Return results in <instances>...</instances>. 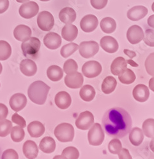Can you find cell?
<instances>
[{
	"label": "cell",
	"mask_w": 154,
	"mask_h": 159,
	"mask_svg": "<svg viewBox=\"0 0 154 159\" xmlns=\"http://www.w3.org/2000/svg\"><path fill=\"white\" fill-rule=\"evenodd\" d=\"M118 79L121 83L126 85H129L134 82L136 80V75L131 69L127 68L122 74L118 75Z\"/></svg>",
	"instance_id": "obj_33"
},
{
	"label": "cell",
	"mask_w": 154,
	"mask_h": 159,
	"mask_svg": "<svg viewBox=\"0 0 154 159\" xmlns=\"http://www.w3.org/2000/svg\"><path fill=\"white\" fill-rule=\"evenodd\" d=\"M60 158L64 159H78L79 157V152L78 150L73 147H69L64 149L62 152Z\"/></svg>",
	"instance_id": "obj_35"
},
{
	"label": "cell",
	"mask_w": 154,
	"mask_h": 159,
	"mask_svg": "<svg viewBox=\"0 0 154 159\" xmlns=\"http://www.w3.org/2000/svg\"><path fill=\"white\" fill-rule=\"evenodd\" d=\"M102 66L99 62L95 61H88L82 67L83 75L89 78H93L99 76L102 72Z\"/></svg>",
	"instance_id": "obj_9"
},
{
	"label": "cell",
	"mask_w": 154,
	"mask_h": 159,
	"mask_svg": "<svg viewBox=\"0 0 154 159\" xmlns=\"http://www.w3.org/2000/svg\"><path fill=\"white\" fill-rule=\"evenodd\" d=\"M78 45L74 43H70L64 45L60 51L61 56L64 58H67L72 55L77 50H78Z\"/></svg>",
	"instance_id": "obj_37"
},
{
	"label": "cell",
	"mask_w": 154,
	"mask_h": 159,
	"mask_svg": "<svg viewBox=\"0 0 154 159\" xmlns=\"http://www.w3.org/2000/svg\"><path fill=\"white\" fill-rule=\"evenodd\" d=\"M2 70H3V67H2V65L1 64V62H0V74L2 73Z\"/></svg>",
	"instance_id": "obj_55"
},
{
	"label": "cell",
	"mask_w": 154,
	"mask_h": 159,
	"mask_svg": "<svg viewBox=\"0 0 154 159\" xmlns=\"http://www.w3.org/2000/svg\"><path fill=\"white\" fill-rule=\"evenodd\" d=\"M28 131L31 137L39 138L44 134L45 127L41 122L33 121L28 125Z\"/></svg>",
	"instance_id": "obj_26"
},
{
	"label": "cell",
	"mask_w": 154,
	"mask_h": 159,
	"mask_svg": "<svg viewBox=\"0 0 154 159\" xmlns=\"http://www.w3.org/2000/svg\"><path fill=\"white\" fill-rule=\"evenodd\" d=\"M38 11H39V7L35 2L23 3L19 9L20 16L26 19L34 17L38 14Z\"/></svg>",
	"instance_id": "obj_8"
},
{
	"label": "cell",
	"mask_w": 154,
	"mask_h": 159,
	"mask_svg": "<svg viewBox=\"0 0 154 159\" xmlns=\"http://www.w3.org/2000/svg\"><path fill=\"white\" fill-rule=\"evenodd\" d=\"M12 48L6 41L0 40V61L7 60L11 56Z\"/></svg>",
	"instance_id": "obj_34"
},
{
	"label": "cell",
	"mask_w": 154,
	"mask_h": 159,
	"mask_svg": "<svg viewBox=\"0 0 154 159\" xmlns=\"http://www.w3.org/2000/svg\"><path fill=\"white\" fill-rule=\"evenodd\" d=\"M50 87L42 81H36L32 83L28 90L30 99L34 103L42 105L46 102Z\"/></svg>",
	"instance_id": "obj_2"
},
{
	"label": "cell",
	"mask_w": 154,
	"mask_h": 159,
	"mask_svg": "<svg viewBox=\"0 0 154 159\" xmlns=\"http://www.w3.org/2000/svg\"><path fill=\"white\" fill-rule=\"evenodd\" d=\"M12 128V123L11 121L4 119L0 120V137L7 136Z\"/></svg>",
	"instance_id": "obj_39"
},
{
	"label": "cell",
	"mask_w": 154,
	"mask_h": 159,
	"mask_svg": "<svg viewBox=\"0 0 154 159\" xmlns=\"http://www.w3.org/2000/svg\"><path fill=\"white\" fill-rule=\"evenodd\" d=\"M150 87L152 91H153V77L151 78L150 82Z\"/></svg>",
	"instance_id": "obj_53"
},
{
	"label": "cell",
	"mask_w": 154,
	"mask_h": 159,
	"mask_svg": "<svg viewBox=\"0 0 154 159\" xmlns=\"http://www.w3.org/2000/svg\"><path fill=\"white\" fill-rule=\"evenodd\" d=\"M143 39L147 45L150 47H153V30H147L145 31V34H144V38Z\"/></svg>",
	"instance_id": "obj_42"
},
{
	"label": "cell",
	"mask_w": 154,
	"mask_h": 159,
	"mask_svg": "<svg viewBox=\"0 0 154 159\" xmlns=\"http://www.w3.org/2000/svg\"><path fill=\"white\" fill-rule=\"evenodd\" d=\"M55 101L56 105L61 110H65L70 106L72 99L69 94H68L67 92L61 91L58 92L56 95Z\"/></svg>",
	"instance_id": "obj_20"
},
{
	"label": "cell",
	"mask_w": 154,
	"mask_h": 159,
	"mask_svg": "<svg viewBox=\"0 0 154 159\" xmlns=\"http://www.w3.org/2000/svg\"><path fill=\"white\" fill-rule=\"evenodd\" d=\"M80 55L86 59L94 57L99 50V44L94 41L83 42L79 47Z\"/></svg>",
	"instance_id": "obj_7"
},
{
	"label": "cell",
	"mask_w": 154,
	"mask_h": 159,
	"mask_svg": "<svg viewBox=\"0 0 154 159\" xmlns=\"http://www.w3.org/2000/svg\"><path fill=\"white\" fill-rule=\"evenodd\" d=\"M153 18H154V16L152 15L148 19V25L150 26V27H152L153 28V26H154L153 25Z\"/></svg>",
	"instance_id": "obj_51"
},
{
	"label": "cell",
	"mask_w": 154,
	"mask_h": 159,
	"mask_svg": "<svg viewBox=\"0 0 154 159\" xmlns=\"http://www.w3.org/2000/svg\"><path fill=\"white\" fill-rule=\"evenodd\" d=\"M23 153L28 159L36 158L38 153V148L36 144L31 140H28L23 144Z\"/></svg>",
	"instance_id": "obj_22"
},
{
	"label": "cell",
	"mask_w": 154,
	"mask_h": 159,
	"mask_svg": "<svg viewBox=\"0 0 154 159\" xmlns=\"http://www.w3.org/2000/svg\"><path fill=\"white\" fill-rule=\"evenodd\" d=\"M40 39L35 37H30L28 40L23 42L21 44V49L26 57L35 58L41 48Z\"/></svg>",
	"instance_id": "obj_3"
},
{
	"label": "cell",
	"mask_w": 154,
	"mask_h": 159,
	"mask_svg": "<svg viewBox=\"0 0 154 159\" xmlns=\"http://www.w3.org/2000/svg\"><path fill=\"white\" fill-rule=\"evenodd\" d=\"M100 28L102 31L111 34L113 33L117 28V23L111 17H105L100 22Z\"/></svg>",
	"instance_id": "obj_31"
},
{
	"label": "cell",
	"mask_w": 154,
	"mask_h": 159,
	"mask_svg": "<svg viewBox=\"0 0 154 159\" xmlns=\"http://www.w3.org/2000/svg\"><path fill=\"white\" fill-rule=\"evenodd\" d=\"M132 94L137 101L144 102L148 99L150 92L147 86L143 84H139L133 89Z\"/></svg>",
	"instance_id": "obj_18"
},
{
	"label": "cell",
	"mask_w": 154,
	"mask_h": 159,
	"mask_svg": "<svg viewBox=\"0 0 154 159\" xmlns=\"http://www.w3.org/2000/svg\"><path fill=\"white\" fill-rule=\"evenodd\" d=\"M44 43L45 46L49 49L56 50L61 46V38L58 34L51 32L45 36Z\"/></svg>",
	"instance_id": "obj_16"
},
{
	"label": "cell",
	"mask_w": 154,
	"mask_h": 159,
	"mask_svg": "<svg viewBox=\"0 0 154 159\" xmlns=\"http://www.w3.org/2000/svg\"><path fill=\"white\" fill-rule=\"evenodd\" d=\"M127 38L128 41L132 45L139 43L143 40L144 38L143 29L137 25H132L127 31Z\"/></svg>",
	"instance_id": "obj_11"
},
{
	"label": "cell",
	"mask_w": 154,
	"mask_h": 159,
	"mask_svg": "<svg viewBox=\"0 0 154 159\" xmlns=\"http://www.w3.org/2000/svg\"><path fill=\"white\" fill-rule=\"evenodd\" d=\"M9 104L13 110L18 112L24 109L26 106L27 98L22 94H15L11 97Z\"/></svg>",
	"instance_id": "obj_13"
},
{
	"label": "cell",
	"mask_w": 154,
	"mask_h": 159,
	"mask_svg": "<svg viewBox=\"0 0 154 159\" xmlns=\"http://www.w3.org/2000/svg\"><path fill=\"white\" fill-rule=\"evenodd\" d=\"M20 70L25 76H32L37 71V66L33 61L31 59H24L21 62Z\"/></svg>",
	"instance_id": "obj_21"
},
{
	"label": "cell",
	"mask_w": 154,
	"mask_h": 159,
	"mask_svg": "<svg viewBox=\"0 0 154 159\" xmlns=\"http://www.w3.org/2000/svg\"><path fill=\"white\" fill-rule=\"evenodd\" d=\"M102 121L106 133L113 138L125 137L132 128V118L129 113L121 108H113L108 110Z\"/></svg>",
	"instance_id": "obj_1"
},
{
	"label": "cell",
	"mask_w": 154,
	"mask_h": 159,
	"mask_svg": "<svg viewBox=\"0 0 154 159\" xmlns=\"http://www.w3.org/2000/svg\"><path fill=\"white\" fill-rule=\"evenodd\" d=\"M56 142L55 139L51 137L44 138L39 145V148L42 152L46 153H51L55 152L56 149Z\"/></svg>",
	"instance_id": "obj_27"
},
{
	"label": "cell",
	"mask_w": 154,
	"mask_h": 159,
	"mask_svg": "<svg viewBox=\"0 0 154 159\" xmlns=\"http://www.w3.org/2000/svg\"><path fill=\"white\" fill-rule=\"evenodd\" d=\"M118 155L120 159H132V157L129 150L126 148H122Z\"/></svg>",
	"instance_id": "obj_48"
},
{
	"label": "cell",
	"mask_w": 154,
	"mask_h": 159,
	"mask_svg": "<svg viewBox=\"0 0 154 159\" xmlns=\"http://www.w3.org/2000/svg\"><path fill=\"white\" fill-rule=\"evenodd\" d=\"M122 148V144L121 141L117 139L114 138L112 139L108 144V150L110 153L113 154H118Z\"/></svg>",
	"instance_id": "obj_41"
},
{
	"label": "cell",
	"mask_w": 154,
	"mask_h": 159,
	"mask_svg": "<svg viewBox=\"0 0 154 159\" xmlns=\"http://www.w3.org/2000/svg\"><path fill=\"white\" fill-rule=\"evenodd\" d=\"M127 66L126 60L122 57H118L113 61L111 65V72L114 75L118 76L125 71Z\"/></svg>",
	"instance_id": "obj_23"
},
{
	"label": "cell",
	"mask_w": 154,
	"mask_h": 159,
	"mask_svg": "<svg viewBox=\"0 0 154 159\" xmlns=\"http://www.w3.org/2000/svg\"><path fill=\"white\" fill-rule=\"evenodd\" d=\"M88 141L90 145L99 146L104 139V132L102 126L99 123H95L91 127L88 134Z\"/></svg>",
	"instance_id": "obj_5"
},
{
	"label": "cell",
	"mask_w": 154,
	"mask_h": 159,
	"mask_svg": "<svg viewBox=\"0 0 154 159\" xmlns=\"http://www.w3.org/2000/svg\"><path fill=\"white\" fill-rule=\"evenodd\" d=\"M143 132L147 138H153L154 134V120L153 118H149L146 120L143 124Z\"/></svg>",
	"instance_id": "obj_38"
},
{
	"label": "cell",
	"mask_w": 154,
	"mask_h": 159,
	"mask_svg": "<svg viewBox=\"0 0 154 159\" xmlns=\"http://www.w3.org/2000/svg\"><path fill=\"white\" fill-rule=\"evenodd\" d=\"M127 63H129L132 66H134V67H137L138 66V64H136V62H134V61H132V60L127 61Z\"/></svg>",
	"instance_id": "obj_52"
},
{
	"label": "cell",
	"mask_w": 154,
	"mask_h": 159,
	"mask_svg": "<svg viewBox=\"0 0 154 159\" xmlns=\"http://www.w3.org/2000/svg\"><path fill=\"white\" fill-rule=\"evenodd\" d=\"M108 1V0H90V3L94 8L101 10L107 5Z\"/></svg>",
	"instance_id": "obj_46"
},
{
	"label": "cell",
	"mask_w": 154,
	"mask_h": 159,
	"mask_svg": "<svg viewBox=\"0 0 154 159\" xmlns=\"http://www.w3.org/2000/svg\"><path fill=\"white\" fill-rule=\"evenodd\" d=\"M41 1H42V2H48V1H50V0H41Z\"/></svg>",
	"instance_id": "obj_56"
},
{
	"label": "cell",
	"mask_w": 154,
	"mask_h": 159,
	"mask_svg": "<svg viewBox=\"0 0 154 159\" xmlns=\"http://www.w3.org/2000/svg\"><path fill=\"white\" fill-rule=\"evenodd\" d=\"M11 138L16 143L21 142L23 140L25 136V132L20 126H15L11 129Z\"/></svg>",
	"instance_id": "obj_36"
},
{
	"label": "cell",
	"mask_w": 154,
	"mask_h": 159,
	"mask_svg": "<svg viewBox=\"0 0 154 159\" xmlns=\"http://www.w3.org/2000/svg\"><path fill=\"white\" fill-rule=\"evenodd\" d=\"M94 123V115L88 111L81 113L75 121V125L79 129L86 130L90 128Z\"/></svg>",
	"instance_id": "obj_10"
},
{
	"label": "cell",
	"mask_w": 154,
	"mask_h": 159,
	"mask_svg": "<svg viewBox=\"0 0 154 159\" xmlns=\"http://www.w3.org/2000/svg\"><path fill=\"white\" fill-rule=\"evenodd\" d=\"M2 159H18L19 156L17 153L13 149L5 150L2 155Z\"/></svg>",
	"instance_id": "obj_45"
},
{
	"label": "cell",
	"mask_w": 154,
	"mask_h": 159,
	"mask_svg": "<svg viewBox=\"0 0 154 159\" xmlns=\"http://www.w3.org/2000/svg\"><path fill=\"white\" fill-rule=\"evenodd\" d=\"M84 78L81 73L76 71L70 75H67L65 78V85L70 89L81 88L83 84Z\"/></svg>",
	"instance_id": "obj_14"
},
{
	"label": "cell",
	"mask_w": 154,
	"mask_h": 159,
	"mask_svg": "<svg viewBox=\"0 0 154 159\" xmlns=\"http://www.w3.org/2000/svg\"><path fill=\"white\" fill-rule=\"evenodd\" d=\"M12 120L14 124L18 125L22 128H24L26 126V123L24 119L17 113H14L12 115Z\"/></svg>",
	"instance_id": "obj_44"
},
{
	"label": "cell",
	"mask_w": 154,
	"mask_h": 159,
	"mask_svg": "<svg viewBox=\"0 0 154 159\" xmlns=\"http://www.w3.org/2000/svg\"><path fill=\"white\" fill-rule=\"evenodd\" d=\"M60 20L65 24L74 22L76 19V13L75 10L70 7L63 8L59 14Z\"/></svg>",
	"instance_id": "obj_25"
},
{
	"label": "cell",
	"mask_w": 154,
	"mask_h": 159,
	"mask_svg": "<svg viewBox=\"0 0 154 159\" xmlns=\"http://www.w3.org/2000/svg\"><path fill=\"white\" fill-rule=\"evenodd\" d=\"M9 7L8 0H0V14H3Z\"/></svg>",
	"instance_id": "obj_49"
},
{
	"label": "cell",
	"mask_w": 154,
	"mask_h": 159,
	"mask_svg": "<svg viewBox=\"0 0 154 159\" xmlns=\"http://www.w3.org/2000/svg\"><path fill=\"white\" fill-rule=\"evenodd\" d=\"M8 110L6 106L2 103H0V120L5 119L8 115Z\"/></svg>",
	"instance_id": "obj_47"
},
{
	"label": "cell",
	"mask_w": 154,
	"mask_h": 159,
	"mask_svg": "<svg viewBox=\"0 0 154 159\" xmlns=\"http://www.w3.org/2000/svg\"><path fill=\"white\" fill-rule=\"evenodd\" d=\"M78 70V66L74 59H69L65 61L63 65V70L67 75L75 73Z\"/></svg>",
	"instance_id": "obj_40"
},
{
	"label": "cell",
	"mask_w": 154,
	"mask_h": 159,
	"mask_svg": "<svg viewBox=\"0 0 154 159\" xmlns=\"http://www.w3.org/2000/svg\"><path fill=\"white\" fill-rule=\"evenodd\" d=\"M99 20L96 16L94 15H87L81 20L80 26L81 30L86 33L94 31L98 26Z\"/></svg>",
	"instance_id": "obj_12"
},
{
	"label": "cell",
	"mask_w": 154,
	"mask_h": 159,
	"mask_svg": "<svg viewBox=\"0 0 154 159\" xmlns=\"http://www.w3.org/2000/svg\"><path fill=\"white\" fill-rule=\"evenodd\" d=\"M148 9L144 6H136L127 12V17L132 21H137L144 18L148 14Z\"/></svg>",
	"instance_id": "obj_17"
},
{
	"label": "cell",
	"mask_w": 154,
	"mask_h": 159,
	"mask_svg": "<svg viewBox=\"0 0 154 159\" xmlns=\"http://www.w3.org/2000/svg\"><path fill=\"white\" fill-rule=\"evenodd\" d=\"M54 134L60 142H71L74 137V127L68 123H62L56 126Z\"/></svg>",
	"instance_id": "obj_4"
},
{
	"label": "cell",
	"mask_w": 154,
	"mask_h": 159,
	"mask_svg": "<svg viewBox=\"0 0 154 159\" xmlns=\"http://www.w3.org/2000/svg\"><path fill=\"white\" fill-rule=\"evenodd\" d=\"M124 53H125V54L127 56H129L131 59H132V58L136 57V53H135L134 52L131 51V50H127V49H125V50H124Z\"/></svg>",
	"instance_id": "obj_50"
},
{
	"label": "cell",
	"mask_w": 154,
	"mask_h": 159,
	"mask_svg": "<svg viewBox=\"0 0 154 159\" xmlns=\"http://www.w3.org/2000/svg\"><path fill=\"white\" fill-rule=\"evenodd\" d=\"M37 24L38 28L44 31H49L55 24L53 16L49 11H42L38 16Z\"/></svg>",
	"instance_id": "obj_6"
},
{
	"label": "cell",
	"mask_w": 154,
	"mask_h": 159,
	"mask_svg": "<svg viewBox=\"0 0 154 159\" xmlns=\"http://www.w3.org/2000/svg\"><path fill=\"white\" fill-rule=\"evenodd\" d=\"M100 45L102 49L110 54L116 52L119 47L117 39L110 36H106L100 39Z\"/></svg>",
	"instance_id": "obj_15"
},
{
	"label": "cell",
	"mask_w": 154,
	"mask_h": 159,
	"mask_svg": "<svg viewBox=\"0 0 154 159\" xmlns=\"http://www.w3.org/2000/svg\"><path fill=\"white\" fill-rule=\"evenodd\" d=\"M16 1H17L18 3H26V2H29L30 0H16Z\"/></svg>",
	"instance_id": "obj_54"
},
{
	"label": "cell",
	"mask_w": 154,
	"mask_h": 159,
	"mask_svg": "<svg viewBox=\"0 0 154 159\" xmlns=\"http://www.w3.org/2000/svg\"><path fill=\"white\" fill-rule=\"evenodd\" d=\"M129 132V140L134 146L137 147L143 143L144 134L143 130L140 128L134 127Z\"/></svg>",
	"instance_id": "obj_28"
},
{
	"label": "cell",
	"mask_w": 154,
	"mask_h": 159,
	"mask_svg": "<svg viewBox=\"0 0 154 159\" xmlns=\"http://www.w3.org/2000/svg\"><path fill=\"white\" fill-rule=\"evenodd\" d=\"M14 36L17 40L23 42L30 39L31 36V30L28 26L21 24L14 30Z\"/></svg>",
	"instance_id": "obj_19"
},
{
	"label": "cell",
	"mask_w": 154,
	"mask_h": 159,
	"mask_svg": "<svg viewBox=\"0 0 154 159\" xmlns=\"http://www.w3.org/2000/svg\"><path fill=\"white\" fill-rule=\"evenodd\" d=\"M153 53L152 54L147 57L145 61V68L147 73L153 76Z\"/></svg>",
	"instance_id": "obj_43"
},
{
	"label": "cell",
	"mask_w": 154,
	"mask_h": 159,
	"mask_svg": "<svg viewBox=\"0 0 154 159\" xmlns=\"http://www.w3.org/2000/svg\"><path fill=\"white\" fill-rule=\"evenodd\" d=\"M47 75L49 80L53 82H58L63 78V72L61 68L58 66H51L47 69Z\"/></svg>",
	"instance_id": "obj_30"
},
{
	"label": "cell",
	"mask_w": 154,
	"mask_h": 159,
	"mask_svg": "<svg viewBox=\"0 0 154 159\" xmlns=\"http://www.w3.org/2000/svg\"><path fill=\"white\" fill-rule=\"evenodd\" d=\"M78 30L74 25L67 24L64 25L61 30V36L64 39L68 42H72L77 38Z\"/></svg>",
	"instance_id": "obj_24"
},
{
	"label": "cell",
	"mask_w": 154,
	"mask_h": 159,
	"mask_svg": "<svg viewBox=\"0 0 154 159\" xmlns=\"http://www.w3.org/2000/svg\"><path fill=\"white\" fill-rule=\"evenodd\" d=\"M117 85V82L114 77L107 76L102 84V90L106 94H109L115 90Z\"/></svg>",
	"instance_id": "obj_29"
},
{
	"label": "cell",
	"mask_w": 154,
	"mask_h": 159,
	"mask_svg": "<svg viewBox=\"0 0 154 159\" xmlns=\"http://www.w3.org/2000/svg\"><path fill=\"white\" fill-rule=\"evenodd\" d=\"M95 90L94 88L89 85H84L79 92L81 98L86 102L92 101L95 96Z\"/></svg>",
	"instance_id": "obj_32"
}]
</instances>
